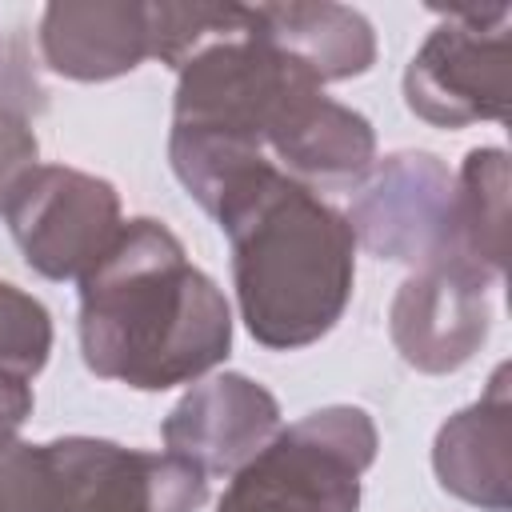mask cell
<instances>
[{
	"label": "cell",
	"mask_w": 512,
	"mask_h": 512,
	"mask_svg": "<svg viewBox=\"0 0 512 512\" xmlns=\"http://www.w3.org/2000/svg\"><path fill=\"white\" fill-rule=\"evenodd\" d=\"M40 56L68 80H116L152 56V4L60 0L40 16Z\"/></svg>",
	"instance_id": "obj_11"
},
{
	"label": "cell",
	"mask_w": 512,
	"mask_h": 512,
	"mask_svg": "<svg viewBox=\"0 0 512 512\" xmlns=\"http://www.w3.org/2000/svg\"><path fill=\"white\" fill-rule=\"evenodd\" d=\"M272 164L316 196L352 192L376 164V132L356 108L316 96L272 144Z\"/></svg>",
	"instance_id": "obj_12"
},
{
	"label": "cell",
	"mask_w": 512,
	"mask_h": 512,
	"mask_svg": "<svg viewBox=\"0 0 512 512\" xmlns=\"http://www.w3.org/2000/svg\"><path fill=\"white\" fill-rule=\"evenodd\" d=\"M44 84L28 60L24 36L8 32L0 36V212L8 192L36 168L40 144L32 132V120L44 112Z\"/></svg>",
	"instance_id": "obj_15"
},
{
	"label": "cell",
	"mask_w": 512,
	"mask_h": 512,
	"mask_svg": "<svg viewBox=\"0 0 512 512\" xmlns=\"http://www.w3.org/2000/svg\"><path fill=\"white\" fill-rule=\"evenodd\" d=\"M28 416H32V388H28V380H16V376L0 372V448L16 444V432L24 428Z\"/></svg>",
	"instance_id": "obj_18"
},
{
	"label": "cell",
	"mask_w": 512,
	"mask_h": 512,
	"mask_svg": "<svg viewBox=\"0 0 512 512\" xmlns=\"http://www.w3.org/2000/svg\"><path fill=\"white\" fill-rule=\"evenodd\" d=\"M276 432V396L240 372H220L188 388L160 424L164 448L204 476H236Z\"/></svg>",
	"instance_id": "obj_9"
},
{
	"label": "cell",
	"mask_w": 512,
	"mask_h": 512,
	"mask_svg": "<svg viewBox=\"0 0 512 512\" xmlns=\"http://www.w3.org/2000/svg\"><path fill=\"white\" fill-rule=\"evenodd\" d=\"M228 348L224 292L160 220H128L80 276V352L104 380L164 392L212 372Z\"/></svg>",
	"instance_id": "obj_1"
},
{
	"label": "cell",
	"mask_w": 512,
	"mask_h": 512,
	"mask_svg": "<svg viewBox=\"0 0 512 512\" xmlns=\"http://www.w3.org/2000/svg\"><path fill=\"white\" fill-rule=\"evenodd\" d=\"M432 468L456 500L508 512L512 508V368L500 364L484 396L448 416L432 444Z\"/></svg>",
	"instance_id": "obj_10"
},
{
	"label": "cell",
	"mask_w": 512,
	"mask_h": 512,
	"mask_svg": "<svg viewBox=\"0 0 512 512\" xmlns=\"http://www.w3.org/2000/svg\"><path fill=\"white\" fill-rule=\"evenodd\" d=\"M444 20L428 32L404 72V104L436 124L464 128L508 116V4L436 8Z\"/></svg>",
	"instance_id": "obj_4"
},
{
	"label": "cell",
	"mask_w": 512,
	"mask_h": 512,
	"mask_svg": "<svg viewBox=\"0 0 512 512\" xmlns=\"http://www.w3.org/2000/svg\"><path fill=\"white\" fill-rule=\"evenodd\" d=\"M52 352V316L48 308L0 280V372L32 380Z\"/></svg>",
	"instance_id": "obj_16"
},
{
	"label": "cell",
	"mask_w": 512,
	"mask_h": 512,
	"mask_svg": "<svg viewBox=\"0 0 512 512\" xmlns=\"http://www.w3.org/2000/svg\"><path fill=\"white\" fill-rule=\"evenodd\" d=\"M4 220L28 268L48 280H80L124 228L116 188L64 164H36L20 176Z\"/></svg>",
	"instance_id": "obj_5"
},
{
	"label": "cell",
	"mask_w": 512,
	"mask_h": 512,
	"mask_svg": "<svg viewBox=\"0 0 512 512\" xmlns=\"http://www.w3.org/2000/svg\"><path fill=\"white\" fill-rule=\"evenodd\" d=\"M260 24L272 44H280L296 64H304L320 84L352 80L372 68L376 60V32L372 24L344 4H256Z\"/></svg>",
	"instance_id": "obj_13"
},
{
	"label": "cell",
	"mask_w": 512,
	"mask_h": 512,
	"mask_svg": "<svg viewBox=\"0 0 512 512\" xmlns=\"http://www.w3.org/2000/svg\"><path fill=\"white\" fill-rule=\"evenodd\" d=\"M212 216L232 244L236 300L256 344L292 352L336 328L356 280V240L344 212L264 164Z\"/></svg>",
	"instance_id": "obj_2"
},
{
	"label": "cell",
	"mask_w": 512,
	"mask_h": 512,
	"mask_svg": "<svg viewBox=\"0 0 512 512\" xmlns=\"http://www.w3.org/2000/svg\"><path fill=\"white\" fill-rule=\"evenodd\" d=\"M0 512H52V460L44 444L0 448Z\"/></svg>",
	"instance_id": "obj_17"
},
{
	"label": "cell",
	"mask_w": 512,
	"mask_h": 512,
	"mask_svg": "<svg viewBox=\"0 0 512 512\" xmlns=\"http://www.w3.org/2000/svg\"><path fill=\"white\" fill-rule=\"evenodd\" d=\"M492 284L508 264V156L504 148H472L452 192L448 256Z\"/></svg>",
	"instance_id": "obj_14"
},
{
	"label": "cell",
	"mask_w": 512,
	"mask_h": 512,
	"mask_svg": "<svg viewBox=\"0 0 512 512\" xmlns=\"http://www.w3.org/2000/svg\"><path fill=\"white\" fill-rule=\"evenodd\" d=\"M44 448L52 460V512H200L208 500V476L172 452L96 436H64Z\"/></svg>",
	"instance_id": "obj_6"
},
{
	"label": "cell",
	"mask_w": 512,
	"mask_h": 512,
	"mask_svg": "<svg viewBox=\"0 0 512 512\" xmlns=\"http://www.w3.org/2000/svg\"><path fill=\"white\" fill-rule=\"evenodd\" d=\"M492 280L456 264L436 260L416 268L388 312V332L404 364L416 372H456L464 368L492 328V304H488Z\"/></svg>",
	"instance_id": "obj_8"
},
{
	"label": "cell",
	"mask_w": 512,
	"mask_h": 512,
	"mask_svg": "<svg viewBox=\"0 0 512 512\" xmlns=\"http://www.w3.org/2000/svg\"><path fill=\"white\" fill-rule=\"evenodd\" d=\"M364 408L328 404L280 428L228 484L216 512H356L360 476L376 460Z\"/></svg>",
	"instance_id": "obj_3"
},
{
	"label": "cell",
	"mask_w": 512,
	"mask_h": 512,
	"mask_svg": "<svg viewBox=\"0 0 512 512\" xmlns=\"http://www.w3.org/2000/svg\"><path fill=\"white\" fill-rule=\"evenodd\" d=\"M456 176L432 152H392L352 188V240L412 272L448 256Z\"/></svg>",
	"instance_id": "obj_7"
}]
</instances>
